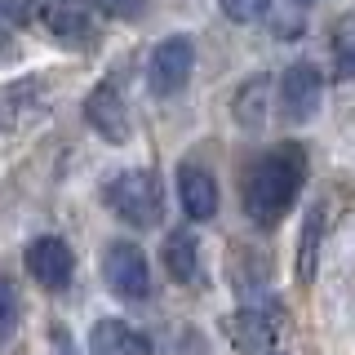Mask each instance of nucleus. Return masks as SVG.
Masks as SVG:
<instances>
[{"label":"nucleus","instance_id":"obj_4","mask_svg":"<svg viewBox=\"0 0 355 355\" xmlns=\"http://www.w3.org/2000/svg\"><path fill=\"white\" fill-rule=\"evenodd\" d=\"M275 98H280L284 120L306 125V120L320 116V103H324V71H320L315 62H293V67H284V76L275 80Z\"/></svg>","mask_w":355,"mask_h":355},{"label":"nucleus","instance_id":"obj_12","mask_svg":"<svg viewBox=\"0 0 355 355\" xmlns=\"http://www.w3.org/2000/svg\"><path fill=\"white\" fill-rule=\"evenodd\" d=\"M271 103H275V80L271 76H249L231 98V116H236V125L244 133H258L266 125V116H271Z\"/></svg>","mask_w":355,"mask_h":355},{"label":"nucleus","instance_id":"obj_10","mask_svg":"<svg viewBox=\"0 0 355 355\" xmlns=\"http://www.w3.org/2000/svg\"><path fill=\"white\" fill-rule=\"evenodd\" d=\"M324 236H329V205L311 200L302 214V231H297V280L311 284L320 275V253H324Z\"/></svg>","mask_w":355,"mask_h":355},{"label":"nucleus","instance_id":"obj_14","mask_svg":"<svg viewBox=\"0 0 355 355\" xmlns=\"http://www.w3.org/2000/svg\"><path fill=\"white\" fill-rule=\"evenodd\" d=\"M160 258H164V271H169L178 284H191L200 275V240H196V231H187V227L169 231L164 244H160Z\"/></svg>","mask_w":355,"mask_h":355},{"label":"nucleus","instance_id":"obj_8","mask_svg":"<svg viewBox=\"0 0 355 355\" xmlns=\"http://www.w3.org/2000/svg\"><path fill=\"white\" fill-rule=\"evenodd\" d=\"M27 271H31V280H36L40 288H67L71 284V271H76V258H71V249H67V240L58 236H40V240H31L27 244Z\"/></svg>","mask_w":355,"mask_h":355},{"label":"nucleus","instance_id":"obj_1","mask_svg":"<svg viewBox=\"0 0 355 355\" xmlns=\"http://www.w3.org/2000/svg\"><path fill=\"white\" fill-rule=\"evenodd\" d=\"M306 173L311 160L302 142H280V147L262 151L244 173V214H249V222H258V227L284 222V214L297 205V196L306 187Z\"/></svg>","mask_w":355,"mask_h":355},{"label":"nucleus","instance_id":"obj_15","mask_svg":"<svg viewBox=\"0 0 355 355\" xmlns=\"http://www.w3.org/2000/svg\"><path fill=\"white\" fill-rule=\"evenodd\" d=\"M333 76L338 80H355V18H342L338 27H333Z\"/></svg>","mask_w":355,"mask_h":355},{"label":"nucleus","instance_id":"obj_18","mask_svg":"<svg viewBox=\"0 0 355 355\" xmlns=\"http://www.w3.org/2000/svg\"><path fill=\"white\" fill-rule=\"evenodd\" d=\"M89 5H94L98 14H107V18L133 22V18H142V14H147V5H151V0H89Z\"/></svg>","mask_w":355,"mask_h":355},{"label":"nucleus","instance_id":"obj_5","mask_svg":"<svg viewBox=\"0 0 355 355\" xmlns=\"http://www.w3.org/2000/svg\"><path fill=\"white\" fill-rule=\"evenodd\" d=\"M103 280L111 284V293L125 297V302H138V297L151 293V266L147 253L133 240H111L103 249Z\"/></svg>","mask_w":355,"mask_h":355},{"label":"nucleus","instance_id":"obj_13","mask_svg":"<svg viewBox=\"0 0 355 355\" xmlns=\"http://www.w3.org/2000/svg\"><path fill=\"white\" fill-rule=\"evenodd\" d=\"M89 355H151V342L129 320H98L89 329Z\"/></svg>","mask_w":355,"mask_h":355},{"label":"nucleus","instance_id":"obj_16","mask_svg":"<svg viewBox=\"0 0 355 355\" xmlns=\"http://www.w3.org/2000/svg\"><path fill=\"white\" fill-rule=\"evenodd\" d=\"M18 320H22L18 288H14V280H5V275H0V342H9L18 333Z\"/></svg>","mask_w":355,"mask_h":355},{"label":"nucleus","instance_id":"obj_19","mask_svg":"<svg viewBox=\"0 0 355 355\" xmlns=\"http://www.w3.org/2000/svg\"><path fill=\"white\" fill-rule=\"evenodd\" d=\"M18 111H22V94H9V89H0V129L14 125Z\"/></svg>","mask_w":355,"mask_h":355},{"label":"nucleus","instance_id":"obj_17","mask_svg":"<svg viewBox=\"0 0 355 355\" xmlns=\"http://www.w3.org/2000/svg\"><path fill=\"white\" fill-rule=\"evenodd\" d=\"M218 9H222L231 22L249 27V22H258V18L271 14V0H218Z\"/></svg>","mask_w":355,"mask_h":355},{"label":"nucleus","instance_id":"obj_2","mask_svg":"<svg viewBox=\"0 0 355 355\" xmlns=\"http://www.w3.org/2000/svg\"><path fill=\"white\" fill-rule=\"evenodd\" d=\"M107 209L129 227H155L164 218V187L151 169H125L107 182Z\"/></svg>","mask_w":355,"mask_h":355},{"label":"nucleus","instance_id":"obj_20","mask_svg":"<svg viewBox=\"0 0 355 355\" xmlns=\"http://www.w3.org/2000/svg\"><path fill=\"white\" fill-rule=\"evenodd\" d=\"M293 5H315V0H293Z\"/></svg>","mask_w":355,"mask_h":355},{"label":"nucleus","instance_id":"obj_7","mask_svg":"<svg viewBox=\"0 0 355 355\" xmlns=\"http://www.w3.org/2000/svg\"><path fill=\"white\" fill-rule=\"evenodd\" d=\"M227 338L240 355H271L275 338H280V311L266 302H249L227 320Z\"/></svg>","mask_w":355,"mask_h":355},{"label":"nucleus","instance_id":"obj_11","mask_svg":"<svg viewBox=\"0 0 355 355\" xmlns=\"http://www.w3.org/2000/svg\"><path fill=\"white\" fill-rule=\"evenodd\" d=\"M178 200H182L187 222H209L218 214V182L205 164H182L178 169Z\"/></svg>","mask_w":355,"mask_h":355},{"label":"nucleus","instance_id":"obj_6","mask_svg":"<svg viewBox=\"0 0 355 355\" xmlns=\"http://www.w3.org/2000/svg\"><path fill=\"white\" fill-rule=\"evenodd\" d=\"M85 120H89V129H94L103 142H129L133 120H129L125 89H120L116 80L94 85V89H89V98H85Z\"/></svg>","mask_w":355,"mask_h":355},{"label":"nucleus","instance_id":"obj_3","mask_svg":"<svg viewBox=\"0 0 355 355\" xmlns=\"http://www.w3.org/2000/svg\"><path fill=\"white\" fill-rule=\"evenodd\" d=\"M191 71H196V40L182 36V31H173V36H164L151 49L147 85H151L155 98H173V94H182V89H187Z\"/></svg>","mask_w":355,"mask_h":355},{"label":"nucleus","instance_id":"obj_9","mask_svg":"<svg viewBox=\"0 0 355 355\" xmlns=\"http://www.w3.org/2000/svg\"><path fill=\"white\" fill-rule=\"evenodd\" d=\"M40 22H44V31L62 44L94 40V31H98L89 0H40Z\"/></svg>","mask_w":355,"mask_h":355}]
</instances>
